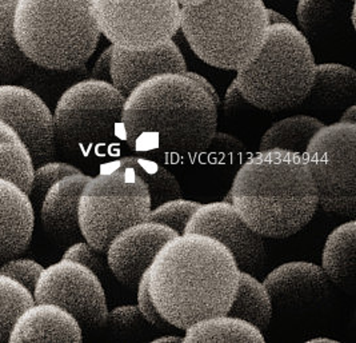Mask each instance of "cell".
I'll use <instances>...</instances> for the list:
<instances>
[{"label": "cell", "mask_w": 356, "mask_h": 343, "mask_svg": "<svg viewBox=\"0 0 356 343\" xmlns=\"http://www.w3.org/2000/svg\"><path fill=\"white\" fill-rule=\"evenodd\" d=\"M216 129L213 100L183 74L154 77L124 100L126 143L136 155L158 163L193 162L210 148Z\"/></svg>", "instance_id": "cell-1"}, {"label": "cell", "mask_w": 356, "mask_h": 343, "mask_svg": "<svg viewBox=\"0 0 356 343\" xmlns=\"http://www.w3.org/2000/svg\"><path fill=\"white\" fill-rule=\"evenodd\" d=\"M241 270L226 246L184 232L163 246L148 269V293L163 318L186 330L225 315L239 285Z\"/></svg>", "instance_id": "cell-2"}, {"label": "cell", "mask_w": 356, "mask_h": 343, "mask_svg": "<svg viewBox=\"0 0 356 343\" xmlns=\"http://www.w3.org/2000/svg\"><path fill=\"white\" fill-rule=\"evenodd\" d=\"M231 203L263 238L284 239L306 228L319 207L315 182L303 155L259 151L236 173Z\"/></svg>", "instance_id": "cell-3"}, {"label": "cell", "mask_w": 356, "mask_h": 343, "mask_svg": "<svg viewBox=\"0 0 356 343\" xmlns=\"http://www.w3.org/2000/svg\"><path fill=\"white\" fill-rule=\"evenodd\" d=\"M13 29L26 58L52 71L84 67L102 35L92 0H17Z\"/></svg>", "instance_id": "cell-4"}, {"label": "cell", "mask_w": 356, "mask_h": 343, "mask_svg": "<svg viewBox=\"0 0 356 343\" xmlns=\"http://www.w3.org/2000/svg\"><path fill=\"white\" fill-rule=\"evenodd\" d=\"M263 0H202L180 7V29L207 65L238 71L254 59L267 31Z\"/></svg>", "instance_id": "cell-5"}, {"label": "cell", "mask_w": 356, "mask_h": 343, "mask_svg": "<svg viewBox=\"0 0 356 343\" xmlns=\"http://www.w3.org/2000/svg\"><path fill=\"white\" fill-rule=\"evenodd\" d=\"M315 58L307 38L292 23L268 27L266 40L235 81L251 106L277 113L307 99L315 78Z\"/></svg>", "instance_id": "cell-6"}, {"label": "cell", "mask_w": 356, "mask_h": 343, "mask_svg": "<svg viewBox=\"0 0 356 343\" xmlns=\"http://www.w3.org/2000/svg\"><path fill=\"white\" fill-rule=\"evenodd\" d=\"M126 98L111 83L84 78L68 86L54 107L56 147L75 158L107 154L124 141Z\"/></svg>", "instance_id": "cell-7"}, {"label": "cell", "mask_w": 356, "mask_h": 343, "mask_svg": "<svg viewBox=\"0 0 356 343\" xmlns=\"http://www.w3.org/2000/svg\"><path fill=\"white\" fill-rule=\"evenodd\" d=\"M146 183L129 167L104 164L97 177L84 184L78 219L83 239L106 253L123 230L146 222L151 212Z\"/></svg>", "instance_id": "cell-8"}, {"label": "cell", "mask_w": 356, "mask_h": 343, "mask_svg": "<svg viewBox=\"0 0 356 343\" xmlns=\"http://www.w3.org/2000/svg\"><path fill=\"white\" fill-rule=\"evenodd\" d=\"M305 159L315 182L319 207L327 213L356 214V125L323 126L308 143Z\"/></svg>", "instance_id": "cell-9"}, {"label": "cell", "mask_w": 356, "mask_h": 343, "mask_svg": "<svg viewBox=\"0 0 356 343\" xmlns=\"http://www.w3.org/2000/svg\"><path fill=\"white\" fill-rule=\"evenodd\" d=\"M92 8L100 33L120 49L159 47L180 29L177 0H92Z\"/></svg>", "instance_id": "cell-10"}, {"label": "cell", "mask_w": 356, "mask_h": 343, "mask_svg": "<svg viewBox=\"0 0 356 343\" xmlns=\"http://www.w3.org/2000/svg\"><path fill=\"white\" fill-rule=\"evenodd\" d=\"M35 302L55 303L79 322L81 330L104 326L108 308L100 278L79 262L62 258L43 267L33 292Z\"/></svg>", "instance_id": "cell-11"}, {"label": "cell", "mask_w": 356, "mask_h": 343, "mask_svg": "<svg viewBox=\"0 0 356 343\" xmlns=\"http://www.w3.org/2000/svg\"><path fill=\"white\" fill-rule=\"evenodd\" d=\"M184 232L203 234L226 246L241 271L260 277L267 260L264 238L251 229L227 202L200 205Z\"/></svg>", "instance_id": "cell-12"}, {"label": "cell", "mask_w": 356, "mask_h": 343, "mask_svg": "<svg viewBox=\"0 0 356 343\" xmlns=\"http://www.w3.org/2000/svg\"><path fill=\"white\" fill-rule=\"evenodd\" d=\"M0 119L17 132L30 151L35 166L55 157L54 115L47 102L38 93L26 86L1 83Z\"/></svg>", "instance_id": "cell-13"}, {"label": "cell", "mask_w": 356, "mask_h": 343, "mask_svg": "<svg viewBox=\"0 0 356 343\" xmlns=\"http://www.w3.org/2000/svg\"><path fill=\"white\" fill-rule=\"evenodd\" d=\"M178 234L155 222H140L119 232L106 251L113 277L129 289H136L163 246Z\"/></svg>", "instance_id": "cell-14"}, {"label": "cell", "mask_w": 356, "mask_h": 343, "mask_svg": "<svg viewBox=\"0 0 356 343\" xmlns=\"http://www.w3.org/2000/svg\"><path fill=\"white\" fill-rule=\"evenodd\" d=\"M186 71L187 65L183 54L172 39L147 51H130L113 45L111 81L124 98L139 84L154 77L184 74Z\"/></svg>", "instance_id": "cell-15"}, {"label": "cell", "mask_w": 356, "mask_h": 343, "mask_svg": "<svg viewBox=\"0 0 356 343\" xmlns=\"http://www.w3.org/2000/svg\"><path fill=\"white\" fill-rule=\"evenodd\" d=\"M263 285L277 308L312 303L330 292V279L322 266L311 262L283 263L264 278Z\"/></svg>", "instance_id": "cell-16"}, {"label": "cell", "mask_w": 356, "mask_h": 343, "mask_svg": "<svg viewBox=\"0 0 356 343\" xmlns=\"http://www.w3.org/2000/svg\"><path fill=\"white\" fill-rule=\"evenodd\" d=\"M79 322L63 308L35 302L22 311L11 327L8 342H81Z\"/></svg>", "instance_id": "cell-17"}, {"label": "cell", "mask_w": 356, "mask_h": 343, "mask_svg": "<svg viewBox=\"0 0 356 343\" xmlns=\"http://www.w3.org/2000/svg\"><path fill=\"white\" fill-rule=\"evenodd\" d=\"M35 207L27 191L0 178V261L23 253L33 239Z\"/></svg>", "instance_id": "cell-18"}, {"label": "cell", "mask_w": 356, "mask_h": 343, "mask_svg": "<svg viewBox=\"0 0 356 343\" xmlns=\"http://www.w3.org/2000/svg\"><path fill=\"white\" fill-rule=\"evenodd\" d=\"M90 175L76 173L55 182L46 193L39 209L42 225L60 242H78L81 232L78 219L79 196Z\"/></svg>", "instance_id": "cell-19"}, {"label": "cell", "mask_w": 356, "mask_h": 343, "mask_svg": "<svg viewBox=\"0 0 356 343\" xmlns=\"http://www.w3.org/2000/svg\"><path fill=\"white\" fill-rule=\"evenodd\" d=\"M356 222L351 219L334 230L322 255V269L327 278L340 287H348L355 277Z\"/></svg>", "instance_id": "cell-20"}, {"label": "cell", "mask_w": 356, "mask_h": 343, "mask_svg": "<svg viewBox=\"0 0 356 343\" xmlns=\"http://www.w3.org/2000/svg\"><path fill=\"white\" fill-rule=\"evenodd\" d=\"M355 93V70L339 63H324L316 65L307 99L322 107L340 109L354 104Z\"/></svg>", "instance_id": "cell-21"}, {"label": "cell", "mask_w": 356, "mask_h": 343, "mask_svg": "<svg viewBox=\"0 0 356 343\" xmlns=\"http://www.w3.org/2000/svg\"><path fill=\"white\" fill-rule=\"evenodd\" d=\"M274 305L263 282L248 273L241 271L239 285L227 315L243 319L245 322L266 331L273 319Z\"/></svg>", "instance_id": "cell-22"}, {"label": "cell", "mask_w": 356, "mask_h": 343, "mask_svg": "<svg viewBox=\"0 0 356 343\" xmlns=\"http://www.w3.org/2000/svg\"><path fill=\"white\" fill-rule=\"evenodd\" d=\"M184 342H242L264 343V335L258 327L243 319L218 315L199 321L186 328Z\"/></svg>", "instance_id": "cell-23"}, {"label": "cell", "mask_w": 356, "mask_h": 343, "mask_svg": "<svg viewBox=\"0 0 356 343\" xmlns=\"http://www.w3.org/2000/svg\"><path fill=\"white\" fill-rule=\"evenodd\" d=\"M323 126L321 120L308 115L286 118L266 131L260 141L259 151L282 150L305 155L309 141Z\"/></svg>", "instance_id": "cell-24"}, {"label": "cell", "mask_w": 356, "mask_h": 343, "mask_svg": "<svg viewBox=\"0 0 356 343\" xmlns=\"http://www.w3.org/2000/svg\"><path fill=\"white\" fill-rule=\"evenodd\" d=\"M110 166L129 167L146 183L151 198V207H156L163 202L183 198V191L175 175L163 164L143 157H123L108 162Z\"/></svg>", "instance_id": "cell-25"}, {"label": "cell", "mask_w": 356, "mask_h": 343, "mask_svg": "<svg viewBox=\"0 0 356 343\" xmlns=\"http://www.w3.org/2000/svg\"><path fill=\"white\" fill-rule=\"evenodd\" d=\"M15 4L17 0H0V84L17 81L35 65L19 49L14 36Z\"/></svg>", "instance_id": "cell-26"}, {"label": "cell", "mask_w": 356, "mask_h": 343, "mask_svg": "<svg viewBox=\"0 0 356 343\" xmlns=\"http://www.w3.org/2000/svg\"><path fill=\"white\" fill-rule=\"evenodd\" d=\"M355 1L351 0H298L296 17L300 33L306 38H319L331 31L348 11L353 10Z\"/></svg>", "instance_id": "cell-27"}, {"label": "cell", "mask_w": 356, "mask_h": 343, "mask_svg": "<svg viewBox=\"0 0 356 343\" xmlns=\"http://www.w3.org/2000/svg\"><path fill=\"white\" fill-rule=\"evenodd\" d=\"M33 170V157L19 138L0 141V178L13 180L30 193Z\"/></svg>", "instance_id": "cell-28"}, {"label": "cell", "mask_w": 356, "mask_h": 343, "mask_svg": "<svg viewBox=\"0 0 356 343\" xmlns=\"http://www.w3.org/2000/svg\"><path fill=\"white\" fill-rule=\"evenodd\" d=\"M33 303V295L15 279L0 274V342L8 335L17 315Z\"/></svg>", "instance_id": "cell-29"}, {"label": "cell", "mask_w": 356, "mask_h": 343, "mask_svg": "<svg viewBox=\"0 0 356 343\" xmlns=\"http://www.w3.org/2000/svg\"><path fill=\"white\" fill-rule=\"evenodd\" d=\"M202 203L187 200L183 198L171 199L163 202L159 206L152 207L148 214L147 221L161 223L174 230L178 235L184 234V229L193 216V214L200 207Z\"/></svg>", "instance_id": "cell-30"}, {"label": "cell", "mask_w": 356, "mask_h": 343, "mask_svg": "<svg viewBox=\"0 0 356 343\" xmlns=\"http://www.w3.org/2000/svg\"><path fill=\"white\" fill-rule=\"evenodd\" d=\"M76 173H81V170L76 166L65 163V162L47 161L43 163L36 164L33 170L31 189L29 193V196L33 200V207L40 206L47 190L55 182Z\"/></svg>", "instance_id": "cell-31"}, {"label": "cell", "mask_w": 356, "mask_h": 343, "mask_svg": "<svg viewBox=\"0 0 356 343\" xmlns=\"http://www.w3.org/2000/svg\"><path fill=\"white\" fill-rule=\"evenodd\" d=\"M63 258L79 262L86 267H88L91 271H94L99 278L104 277L107 274V270H110L106 253L94 248L86 241L74 242L65 250Z\"/></svg>", "instance_id": "cell-32"}, {"label": "cell", "mask_w": 356, "mask_h": 343, "mask_svg": "<svg viewBox=\"0 0 356 343\" xmlns=\"http://www.w3.org/2000/svg\"><path fill=\"white\" fill-rule=\"evenodd\" d=\"M42 270H43V266L39 262L33 261L30 258H14V260L10 258V260H6V262L0 266V274L15 279L26 289H29L31 293L35 289L36 280L39 278Z\"/></svg>", "instance_id": "cell-33"}, {"label": "cell", "mask_w": 356, "mask_h": 343, "mask_svg": "<svg viewBox=\"0 0 356 343\" xmlns=\"http://www.w3.org/2000/svg\"><path fill=\"white\" fill-rule=\"evenodd\" d=\"M145 322V318L138 306L124 305L108 311L106 324L118 331L135 330Z\"/></svg>", "instance_id": "cell-34"}, {"label": "cell", "mask_w": 356, "mask_h": 343, "mask_svg": "<svg viewBox=\"0 0 356 343\" xmlns=\"http://www.w3.org/2000/svg\"><path fill=\"white\" fill-rule=\"evenodd\" d=\"M136 289H138V308L142 312L145 321L148 322L151 326L159 327V328L171 326L159 314V311L156 310V308H155V305H154V302L149 296V293H148V270L140 279Z\"/></svg>", "instance_id": "cell-35"}, {"label": "cell", "mask_w": 356, "mask_h": 343, "mask_svg": "<svg viewBox=\"0 0 356 343\" xmlns=\"http://www.w3.org/2000/svg\"><path fill=\"white\" fill-rule=\"evenodd\" d=\"M215 150L222 154H229V155H238L242 154L245 150V146L241 139H238L234 135H229L226 132H215L212 141H211L210 148Z\"/></svg>", "instance_id": "cell-36"}, {"label": "cell", "mask_w": 356, "mask_h": 343, "mask_svg": "<svg viewBox=\"0 0 356 343\" xmlns=\"http://www.w3.org/2000/svg\"><path fill=\"white\" fill-rule=\"evenodd\" d=\"M111 55H113V45L100 54V56L97 58L95 65L91 70L90 78L113 84V81H111Z\"/></svg>", "instance_id": "cell-37"}, {"label": "cell", "mask_w": 356, "mask_h": 343, "mask_svg": "<svg viewBox=\"0 0 356 343\" xmlns=\"http://www.w3.org/2000/svg\"><path fill=\"white\" fill-rule=\"evenodd\" d=\"M245 99L243 98L242 93L238 88V83L234 79L231 84L228 86L226 91V97H225V109L226 111H235L244 107L245 104Z\"/></svg>", "instance_id": "cell-38"}, {"label": "cell", "mask_w": 356, "mask_h": 343, "mask_svg": "<svg viewBox=\"0 0 356 343\" xmlns=\"http://www.w3.org/2000/svg\"><path fill=\"white\" fill-rule=\"evenodd\" d=\"M183 75H186L187 78H190V79H193L200 88H203L206 93H207V95L210 97L212 100H213V103H215V106H216V109L218 107H220V99L218 97V93H216V90H215V87L211 84L204 77H202V75H199V74H196V72H193V71H186Z\"/></svg>", "instance_id": "cell-39"}, {"label": "cell", "mask_w": 356, "mask_h": 343, "mask_svg": "<svg viewBox=\"0 0 356 343\" xmlns=\"http://www.w3.org/2000/svg\"><path fill=\"white\" fill-rule=\"evenodd\" d=\"M267 20H268V26H274V24H286V23H291L287 17L282 14H279L275 10L267 8Z\"/></svg>", "instance_id": "cell-40"}, {"label": "cell", "mask_w": 356, "mask_h": 343, "mask_svg": "<svg viewBox=\"0 0 356 343\" xmlns=\"http://www.w3.org/2000/svg\"><path fill=\"white\" fill-rule=\"evenodd\" d=\"M340 122L341 123H348V125H356V106L355 104H351L348 106L344 113L340 118Z\"/></svg>", "instance_id": "cell-41"}, {"label": "cell", "mask_w": 356, "mask_h": 343, "mask_svg": "<svg viewBox=\"0 0 356 343\" xmlns=\"http://www.w3.org/2000/svg\"><path fill=\"white\" fill-rule=\"evenodd\" d=\"M19 138L17 135V132L13 130L7 123H4L1 119H0V141L1 139H17Z\"/></svg>", "instance_id": "cell-42"}, {"label": "cell", "mask_w": 356, "mask_h": 343, "mask_svg": "<svg viewBox=\"0 0 356 343\" xmlns=\"http://www.w3.org/2000/svg\"><path fill=\"white\" fill-rule=\"evenodd\" d=\"M154 343H164V342H175V343H184V338L183 337H178V335H163L156 340L152 341Z\"/></svg>", "instance_id": "cell-43"}, {"label": "cell", "mask_w": 356, "mask_h": 343, "mask_svg": "<svg viewBox=\"0 0 356 343\" xmlns=\"http://www.w3.org/2000/svg\"><path fill=\"white\" fill-rule=\"evenodd\" d=\"M307 343H339L338 341H335V340H330V338H312V340H309Z\"/></svg>", "instance_id": "cell-44"}, {"label": "cell", "mask_w": 356, "mask_h": 343, "mask_svg": "<svg viewBox=\"0 0 356 343\" xmlns=\"http://www.w3.org/2000/svg\"><path fill=\"white\" fill-rule=\"evenodd\" d=\"M177 1H178L180 7H183V6H191V4H195V3H199L202 0H177Z\"/></svg>", "instance_id": "cell-45"}, {"label": "cell", "mask_w": 356, "mask_h": 343, "mask_svg": "<svg viewBox=\"0 0 356 343\" xmlns=\"http://www.w3.org/2000/svg\"><path fill=\"white\" fill-rule=\"evenodd\" d=\"M282 1H286V3H296L298 0H282Z\"/></svg>", "instance_id": "cell-46"}, {"label": "cell", "mask_w": 356, "mask_h": 343, "mask_svg": "<svg viewBox=\"0 0 356 343\" xmlns=\"http://www.w3.org/2000/svg\"><path fill=\"white\" fill-rule=\"evenodd\" d=\"M351 1H355V0H351Z\"/></svg>", "instance_id": "cell-47"}]
</instances>
